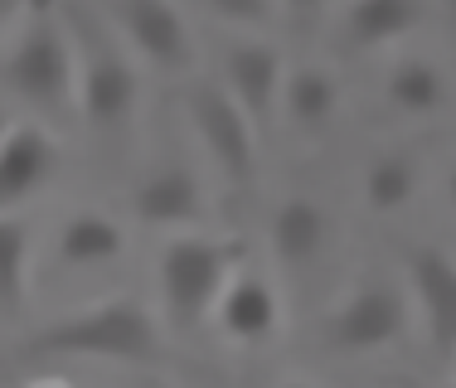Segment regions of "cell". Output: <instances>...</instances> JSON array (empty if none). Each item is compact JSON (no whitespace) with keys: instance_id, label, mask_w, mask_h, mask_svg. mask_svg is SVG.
<instances>
[{"instance_id":"cell-5","label":"cell","mask_w":456,"mask_h":388,"mask_svg":"<svg viewBox=\"0 0 456 388\" xmlns=\"http://www.w3.org/2000/svg\"><path fill=\"white\" fill-rule=\"evenodd\" d=\"M184 112L190 126L200 136V146L209 150V160L219 166V175L233 190H248L257 175V126L248 122V112L228 97V88L219 83H194L184 93Z\"/></svg>"},{"instance_id":"cell-14","label":"cell","mask_w":456,"mask_h":388,"mask_svg":"<svg viewBox=\"0 0 456 388\" xmlns=\"http://www.w3.org/2000/svg\"><path fill=\"white\" fill-rule=\"evenodd\" d=\"M126 233L112 214L102 209H78L59 223V263L63 267H102L122 257Z\"/></svg>"},{"instance_id":"cell-2","label":"cell","mask_w":456,"mask_h":388,"mask_svg":"<svg viewBox=\"0 0 456 388\" xmlns=\"http://www.w3.org/2000/svg\"><path fill=\"white\" fill-rule=\"evenodd\" d=\"M243 263H248V243L228 238V233H180V238H170L156 263L166 316L180 330H194L200 320H209L214 296Z\"/></svg>"},{"instance_id":"cell-19","label":"cell","mask_w":456,"mask_h":388,"mask_svg":"<svg viewBox=\"0 0 456 388\" xmlns=\"http://www.w3.org/2000/svg\"><path fill=\"white\" fill-rule=\"evenodd\" d=\"M412 190H418V170H412L403 156L374 160V166H369V175H364V204L374 214L403 209V204L412 199Z\"/></svg>"},{"instance_id":"cell-4","label":"cell","mask_w":456,"mask_h":388,"mask_svg":"<svg viewBox=\"0 0 456 388\" xmlns=\"http://www.w3.org/2000/svg\"><path fill=\"white\" fill-rule=\"evenodd\" d=\"M69 29L73 39H83V44H73V97L83 107V122L102 126V132L122 126L141 102V78L132 59L117 49V39L93 29L88 15H78V10H69Z\"/></svg>"},{"instance_id":"cell-17","label":"cell","mask_w":456,"mask_h":388,"mask_svg":"<svg viewBox=\"0 0 456 388\" xmlns=\"http://www.w3.org/2000/svg\"><path fill=\"white\" fill-rule=\"evenodd\" d=\"M388 102L408 117H428L447 102V73L437 69L432 59H398L388 69V83H384Z\"/></svg>"},{"instance_id":"cell-1","label":"cell","mask_w":456,"mask_h":388,"mask_svg":"<svg viewBox=\"0 0 456 388\" xmlns=\"http://www.w3.org/2000/svg\"><path fill=\"white\" fill-rule=\"evenodd\" d=\"M29 350L117 360V364H156L160 360V326L136 296H107V301H93V306L45 326L29 340Z\"/></svg>"},{"instance_id":"cell-11","label":"cell","mask_w":456,"mask_h":388,"mask_svg":"<svg viewBox=\"0 0 456 388\" xmlns=\"http://www.w3.org/2000/svg\"><path fill=\"white\" fill-rule=\"evenodd\" d=\"M408 287L428 320L437 350H456V257L442 247H412L408 253Z\"/></svg>"},{"instance_id":"cell-22","label":"cell","mask_w":456,"mask_h":388,"mask_svg":"<svg viewBox=\"0 0 456 388\" xmlns=\"http://www.w3.org/2000/svg\"><path fill=\"white\" fill-rule=\"evenodd\" d=\"M281 5H287V10H321L325 0H281Z\"/></svg>"},{"instance_id":"cell-12","label":"cell","mask_w":456,"mask_h":388,"mask_svg":"<svg viewBox=\"0 0 456 388\" xmlns=\"http://www.w3.org/2000/svg\"><path fill=\"white\" fill-rule=\"evenodd\" d=\"M136 219L151 229H190L204 219V190L190 166H156L132 190Z\"/></svg>"},{"instance_id":"cell-10","label":"cell","mask_w":456,"mask_h":388,"mask_svg":"<svg viewBox=\"0 0 456 388\" xmlns=\"http://www.w3.org/2000/svg\"><path fill=\"white\" fill-rule=\"evenodd\" d=\"M214 326H219V335L238 340V344H257L267 340L277 330L281 320V301L267 277L248 272V267H238L233 277L224 282V291L214 296Z\"/></svg>"},{"instance_id":"cell-15","label":"cell","mask_w":456,"mask_h":388,"mask_svg":"<svg viewBox=\"0 0 456 388\" xmlns=\"http://www.w3.org/2000/svg\"><path fill=\"white\" fill-rule=\"evenodd\" d=\"M418 25H422V0H350L345 5V35L360 49L394 44Z\"/></svg>"},{"instance_id":"cell-18","label":"cell","mask_w":456,"mask_h":388,"mask_svg":"<svg viewBox=\"0 0 456 388\" xmlns=\"http://www.w3.org/2000/svg\"><path fill=\"white\" fill-rule=\"evenodd\" d=\"M29 291V229L15 214H0V316L25 306Z\"/></svg>"},{"instance_id":"cell-20","label":"cell","mask_w":456,"mask_h":388,"mask_svg":"<svg viewBox=\"0 0 456 388\" xmlns=\"http://www.w3.org/2000/svg\"><path fill=\"white\" fill-rule=\"evenodd\" d=\"M204 10H214L228 25H267L277 10V0H200Z\"/></svg>"},{"instance_id":"cell-24","label":"cell","mask_w":456,"mask_h":388,"mask_svg":"<svg viewBox=\"0 0 456 388\" xmlns=\"http://www.w3.org/2000/svg\"><path fill=\"white\" fill-rule=\"evenodd\" d=\"M452 379H456V350H452Z\"/></svg>"},{"instance_id":"cell-13","label":"cell","mask_w":456,"mask_h":388,"mask_svg":"<svg viewBox=\"0 0 456 388\" xmlns=\"http://www.w3.org/2000/svg\"><path fill=\"white\" fill-rule=\"evenodd\" d=\"M267 238H273L277 263L306 267L311 257H321L325 238H330V214H325L316 199L297 194V199H287V204L273 209V229H267Z\"/></svg>"},{"instance_id":"cell-9","label":"cell","mask_w":456,"mask_h":388,"mask_svg":"<svg viewBox=\"0 0 456 388\" xmlns=\"http://www.w3.org/2000/svg\"><path fill=\"white\" fill-rule=\"evenodd\" d=\"M281 53L263 39H238L224 53V88L248 112L253 126L273 122V107L281 102Z\"/></svg>"},{"instance_id":"cell-23","label":"cell","mask_w":456,"mask_h":388,"mask_svg":"<svg viewBox=\"0 0 456 388\" xmlns=\"http://www.w3.org/2000/svg\"><path fill=\"white\" fill-rule=\"evenodd\" d=\"M447 194H452V204H456V166H452V175H447Z\"/></svg>"},{"instance_id":"cell-8","label":"cell","mask_w":456,"mask_h":388,"mask_svg":"<svg viewBox=\"0 0 456 388\" xmlns=\"http://www.w3.org/2000/svg\"><path fill=\"white\" fill-rule=\"evenodd\" d=\"M59 170V141L39 122H15L0 132V214L29 204Z\"/></svg>"},{"instance_id":"cell-7","label":"cell","mask_w":456,"mask_h":388,"mask_svg":"<svg viewBox=\"0 0 456 388\" xmlns=\"http://www.w3.org/2000/svg\"><path fill=\"white\" fill-rule=\"evenodd\" d=\"M107 15L146 63L166 73H180L190 63V29L170 0H107Z\"/></svg>"},{"instance_id":"cell-25","label":"cell","mask_w":456,"mask_h":388,"mask_svg":"<svg viewBox=\"0 0 456 388\" xmlns=\"http://www.w3.org/2000/svg\"><path fill=\"white\" fill-rule=\"evenodd\" d=\"M447 10H452V15H456V0H447Z\"/></svg>"},{"instance_id":"cell-21","label":"cell","mask_w":456,"mask_h":388,"mask_svg":"<svg viewBox=\"0 0 456 388\" xmlns=\"http://www.w3.org/2000/svg\"><path fill=\"white\" fill-rule=\"evenodd\" d=\"M20 5H25V0H0V29H5L10 20L20 15Z\"/></svg>"},{"instance_id":"cell-16","label":"cell","mask_w":456,"mask_h":388,"mask_svg":"<svg viewBox=\"0 0 456 388\" xmlns=\"http://www.w3.org/2000/svg\"><path fill=\"white\" fill-rule=\"evenodd\" d=\"M281 97H287V112L301 132H325L340 112V83L330 69L321 63H301L281 78Z\"/></svg>"},{"instance_id":"cell-6","label":"cell","mask_w":456,"mask_h":388,"mask_svg":"<svg viewBox=\"0 0 456 388\" xmlns=\"http://www.w3.org/2000/svg\"><path fill=\"white\" fill-rule=\"evenodd\" d=\"M403 326H408V306L398 296V287L360 282L335 301L330 320H325V340L340 354H374L403 335Z\"/></svg>"},{"instance_id":"cell-3","label":"cell","mask_w":456,"mask_h":388,"mask_svg":"<svg viewBox=\"0 0 456 388\" xmlns=\"http://www.w3.org/2000/svg\"><path fill=\"white\" fill-rule=\"evenodd\" d=\"M5 83L29 107H63L73 97V35L53 0H25L15 15V44L5 53Z\"/></svg>"}]
</instances>
